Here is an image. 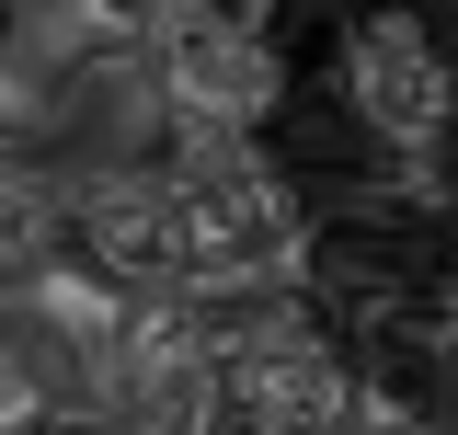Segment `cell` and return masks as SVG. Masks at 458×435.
<instances>
[{
	"label": "cell",
	"mask_w": 458,
	"mask_h": 435,
	"mask_svg": "<svg viewBox=\"0 0 458 435\" xmlns=\"http://www.w3.org/2000/svg\"><path fill=\"white\" fill-rule=\"evenodd\" d=\"M57 252V183L23 161H0V286H23V275Z\"/></svg>",
	"instance_id": "obj_5"
},
{
	"label": "cell",
	"mask_w": 458,
	"mask_h": 435,
	"mask_svg": "<svg viewBox=\"0 0 458 435\" xmlns=\"http://www.w3.org/2000/svg\"><path fill=\"white\" fill-rule=\"evenodd\" d=\"M333 81H344V115H355L378 149H447V138H458L447 35H436L412 0H367V12H344Z\"/></svg>",
	"instance_id": "obj_1"
},
{
	"label": "cell",
	"mask_w": 458,
	"mask_h": 435,
	"mask_svg": "<svg viewBox=\"0 0 458 435\" xmlns=\"http://www.w3.org/2000/svg\"><path fill=\"white\" fill-rule=\"evenodd\" d=\"M436 367H458V252H447V286H436Z\"/></svg>",
	"instance_id": "obj_6"
},
{
	"label": "cell",
	"mask_w": 458,
	"mask_h": 435,
	"mask_svg": "<svg viewBox=\"0 0 458 435\" xmlns=\"http://www.w3.org/2000/svg\"><path fill=\"white\" fill-rule=\"evenodd\" d=\"M57 252L126 298H183V207L161 172H69L57 183Z\"/></svg>",
	"instance_id": "obj_3"
},
{
	"label": "cell",
	"mask_w": 458,
	"mask_h": 435,
	"mask_svg": "<svg viewBox=\"0 0 458 435\" xmlns=\"http://www.w3.org/2000/svg\"><path fill=\"white\" fill-rule=\"evenodd\" d=\"M81 424V367L47 344L23 298H0V435H69Z\"/></svg>",
	"instance_id": "obj_4"
},
{
	"label": "cell",
	"mask_w": 458,
	"mask_h": 435,
	"mask_svg": "<svg viewBox=\"0 0 458 435\" xmlns=\"http://www.w3.org/2000/svg\"><path fill=\"white\" fill-rule=\"evenodd\" d=\"M23 12H35V0H23Z\"/></svg>",
	"instance_id": "obj_8"
},
{
	"label": "cell",
	"mask_w": 458,
	"mask_h": 435,
	"mask_svg": "<svg viewBox=\"0 0 458 435\" xmlns=\"http://www.w3.org/2000/svg\"><path fill=\"white\" fill-rule=\"evenodd\" d=\"M149 92H161L172 138H264L276 104H286V57L183 0L161 23V47H149Z\"/></svg>",
	"instance_id": "obj_2"
},
{
	"label": "cell",
	"mask_w": 458,
	"mask_h": 435,
	"mask_svg": "<svg viewBox=\"0 0 458 435\" xmlns=\"http://www.w3.org/2000/svg\"><path fill=\"white\" fill-rule=\"evenodd\" d=\"M447 401H458V367H447Z\"/></svg>",
	"instance_id": "obj_7"
}]
</instances>
